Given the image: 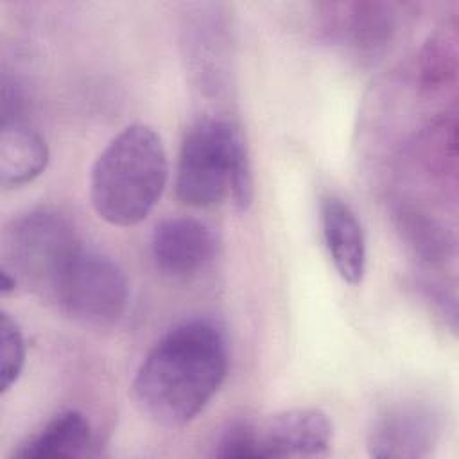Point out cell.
<instances>
[{"instance_id":"cell-11","label":"cell","mask_w":459,"mask_h":459,"mask_svg":"<svg viewBox=\"0 0 459 459\" xmlns=\"http://www.w3.org/2000/svg\"><path fill=\"white\" fill-rule=\"evenodd\" d=\"M91 446V427L79 411H65L13 454L16 459H75Z\"/></svg>"},{"instance_id":"cell-10","label":"cell","mask_w":459,"mask_h":459,"mask_svg":"<svg viewBox=\"0 0 459 459\" xmlns=\"http://www.w3.org/2000/svg\"><path fill=\"white\" fill-rule=\"evenodd\" d=\"M48 163L45 138L27 122L14 118L2 124L0 183L4 188L22 186L36 179Z\"/></svg>"},{"instance_id":"cell-14","label":"cell","mask_w":459,"mask_h":459,"mask_svg":"<svg viewBox=\"0 0 459 459\" xmlns=\"http://www.w3.org/2000/svg\"><path fill=\"white\" fill-rule=\"evenodd\" d=\"M18 280H16V276L11 273V271H7L5 267H2V283H0V290H2V294L5 296V294H9V292H13L16 287H18Z\"/></svg>"},{"instance_id":"cell-4","label":"cell","mask_w":459,"mask_h":459,"mask_svg":"<svg viewBox=\"0 0 459 459\" xmlns=\"http://www.w3.org/2000/svg\"><path fill=\"white\" fill-rule=\"evenodd\" d=\"M81 249L72 222L54 208L38 206L16 215L5 226L2 267L20 283L52 298L59 278Z\"/></svg>"},{"instance_id":"cell-7","label":"cell","mask_w":459,"mask_h":459,"mask_svg":"<svg viewBox=\"0 0 459 459\" xmlns=\"http://www.w3.org/2000/svg\"><path fill=\"white\" fill-rule=\"evenodd\" d=\"M217 238L213 230L194 217L161 221L151 237L154 265L167 276L185 280L203 271L213 258Z\"/></svg>"},{"instance_id":"cell-1","label":"cell","mask_w":459,"mask_h":459,"mask_svg":"<svg viewBox=\"0 0 459 459\" xmlns=\"http://www.w3.org/2000/svg\"><path fill=\"white\" fill-rule=\"evenodd\" d=\"M228 373L224 332L210 319H190L170 328L142 360L133 393L156 423L181 427L213 398Z\"/></svg>"},{"instance_id":"cell-13","label":"cell","mask_w":459,"mask_h":459,"mask_svg":"<svg viewBox=\"0 0 459 459\" xmlns=\"http://www.w3.org/2000/svg\"><path fill=\"white\" fill-rule=\"evenodd\" d=\"M25 339L16 319L2 312L0 321V387L7 393L20 378L25 366Z\"/></svg>"},{"instance_id":"cell-2","label":"cell","mask_w":459,"mask_h":459,"mask_svg":"<svg viewBox=\"0 0 459 459\" xmlns=\"http://www.w3.org/2000/svg\"><path fill=\"white\" fill-rule=\"evenodd\" d=\"M167 176V152L160 134L151 126L131 124L111 138L91 167V206L108 224L134 226L154 208Z\"/></svg>"},{"instance_id":"cell-12","label":"cell","mask_w":459,"mask_h":459,"mask_svg":"<svg viewBox=\"0 0 459 459\" xmlns=\"http://www.w3.org/2000/svg\"><path fill=\"white\" fill-rule=\"evenodd\" d=\"M330 14L333 32L353 45L375 48L391 38L394 30V7L385 2H344L323 5Z\"/></svg>"},{"instance_id":"cell-5","label":"cell","mask_w":459,"mask_h":459,"mask_svg":"<svg viewBox=\"0 0 459 459\" xmlns=\"http://www.w3.org/2000/svg\"><path fill=\"white\" fill-rule=\"evenodd\" d=\"M332 443V421L312 407L287 409L258 421H237L221 437L215 455L226 459L317 457Z\"/></svg>"},{"instance_id":"cell-6","label":"cell","mask_w":459,"mask_h":459,"mask_svg":"<svg viewBox=\"0 0 459 459\" xmlns=\"http://www.w3.org/2000/svg\"><path fill=\"white\" fill-rule=\"evenodd\" d=\"M50 299L81 323L111 325L126 312L129 285L111 258L81 249L59 278Z\"/></svg>"},{"instance_id":"cell-8","label":"cell","mask_w":459,"mask_h":459,"mask_svg":"<svg viewBox=\"0 0 459 459\" xmlns=\"http://www.w3.org/2000/svg\"><path fill=\"white\" fill-rule=\"evenodd\" d=\"M437 436V418L429 407L402 403L375 420L368 434V452L378 459H418L430 454Z\"/></svg>"},{"instance_id":"cell-3","label":"cell","mask_w":459,"mask_h":459,"mask_svg":"<svg viewBox=\"0 0 459 459\" xmlns=\"http://www.w3.org/2000/svg\"><path fill=\"white\" fill-rule=\"evenodd\" d=\"M176 195L183 204L208 208L231 201L244 212L253 199L251 161L237 126L222 118L199 120L185 136Z\"/></svg>"},{"instance_id":"cell-9","label":"cell","mask_w":459,"mask_h":459,"mask_svg":"<svg viewBox=\"0 0 459 459\" xmlns=\"http://www.w3.org/2000/svg\"><path fill=\"white\" fill-rule=\"evenodd\" d=\"M321 228L337 274L350 285L362 281L366 273V238L355 212L341 197L321 199Z\"/></svg>"}]
</instances>
